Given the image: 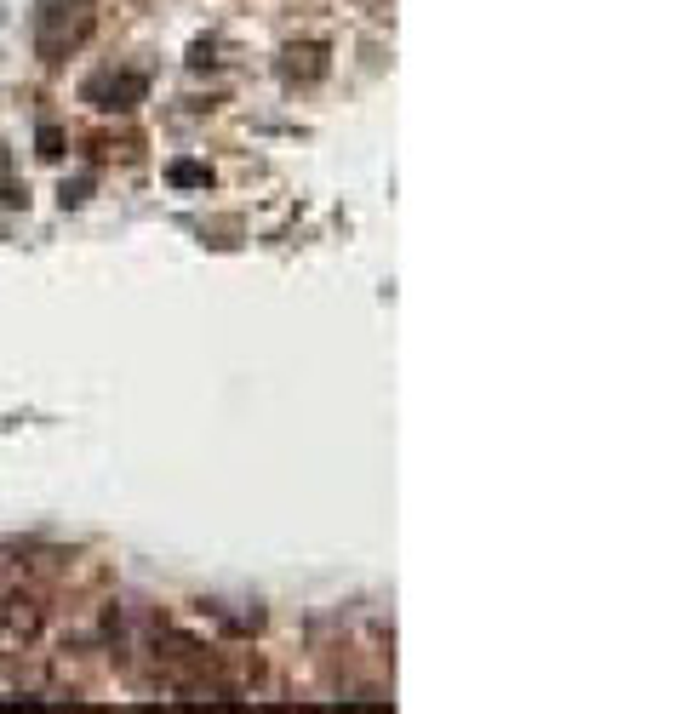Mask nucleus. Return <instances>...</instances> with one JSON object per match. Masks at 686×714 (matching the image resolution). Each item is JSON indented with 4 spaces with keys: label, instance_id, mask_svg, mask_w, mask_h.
<instances>
[{
    "label": "nucleus",
    "instance_id": "nucleus-3",
    "mask_svg": "<svg viewBox=\"0 0 686 714\" xmlns=\"http://www.w3.org/2000/svg\"><path fill=\"white\" fill-rule=\"evenodd\" d=\"M166 178L178 183V189H206V183H212V172H206V166H195V160H178Z\"/></svg>",
    "mask_w": 686,
    "mask_h": 714
},
{
    "label": "nucleus",
    "instance_id": "nucleus-1",
    "mask_svg": "<svg viewBox=\"0 0 686 714\" xmlns=\"http://www.w3.org/2000/svg\"><path fill=\"white\" fill-rule=\"evenodd\" d=\"M86 35H92L86 0H35V46H41L46 63L69 58Z\"/></svg>",
    "mask_w": 686,
    "mask_h": 714
},
{
    "label": "nucleus",
    "instance_id": "nucleus-4",
    "mask_svg": "<svg viewBox=\"0 0 686 714\" xmlns=\"http://www.w3.org/2000/svg\"><path fill=\"white\" fill-rule=\"evenodd\" d=\"M41 155H46V160L63 155V132H58V126H41Z\"/></svg>",
    "mask_w": 686,
    "mask_h": 714
},
{
    "label": "nucleus",
    "instance_id": "nucleus-2",
    "mask_svg": "<svg viewBox=\"0 0 686 714\" xmlns=\"http://www.w3.org/2000/svg\"><path fill=\"white\" fill-rule=\"evenodd\" d=\"M143 92H149V80L132 75V69H115V75H92V80H86V103H92V109H138Z\"/></svg>",
    "mask_w": 686,
    "mask_h": 714
}]
</instances>
